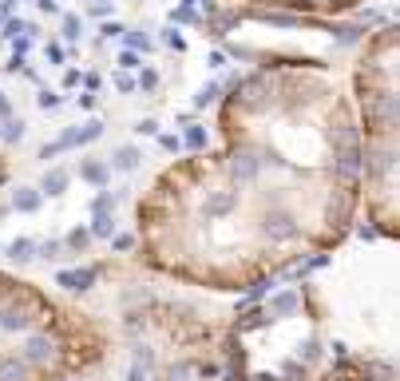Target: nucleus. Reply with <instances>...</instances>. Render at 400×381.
<instances>
[{"instance_id": "obj_1", "label": "nucleus", "mask_w": 400, "mask_h": 381, "mask_svg": "<svg viewBox=\"0 0 400 381\" xmlns=\"http://www.w3.org/2000/svg\"><path fill=\"white\" fill-rule=\"evenodd\" d=\"M357 87V139H361V195L369 199L376 231H392L397 219V127H400V99H397V28H385L369 36L353 76Z\"/></svg>"}, {"instance_id": "obj_2", "label": "nucleus", "mask_w": 400, "mask_h": 381, "mask_svg": "<svg viewBox=\"0 0 400 381\" xmlns=\"http://www.w3.org/2000/svg\"><path fill=\"white\" fill-rule=\"evenodd\" d=\"M258 4H274V8H286V13H345L361 0H258Z\"/></svg>"}, {"instance_id": "obj_3", "label": "nucleus", "mask_w": 400, "mask_h": 381, "mask_svg": "<svg viewBox=\"0 0 400 381\" xmlns=\"http://www.w3.org/2000/svg\"><path fill=\"white\" fill-rule=\"evenodd\" d=\"M96 282H99L96 266H64V271H56V286L68 290V294H87Z\"/></svg>"}, {"instance_id": "obj_4", "label": "nucleus", "mask_w": 400, "mask_h": 381, "mask_svg": "<svg viewBox=\"0 0 400 381\" xmlns=\"http://www.w3.org/2000/svg\"><path fill=\"white\" fill-rule=\"evenodd\" d=\"M32 322H36V314H32L24 302H4V306H0V330L4 333H28Z\"/></svg>"}, {"instance_id": "obj_5", "label": "nucleus", "mask_w": 400, "mask_h": 381, "mask_svg": "<svg viewBox=\"0 0 400 381\" xmlns=\"http://www.w3.org/2000/svg\"><path fill=\"white\" fill-rule=\"evenodd\" d=\"M99 136H103V120H87V123H80V127H68L56 143H60V151H68V148H87V143H96Z\"/></svg>"}, {"instance_id": "obj_6", "label": "nucleus", "mask_w": 400, "mask_h": 381, "mask_svg": "<svg viewBox=\"0 0 400 381\" xmlns=\"http://www.w3.org/2000/svg\"><path fill=\"white\" fill-rule=\"evenodd\" d=\"M28 361V366H44V361H52L56 357V342H52L48 333H32L28 330L24 338V354H20Z\"/></svg>"}, {"instance_id": "obj_7", "label": "nucleus", "mask_w": 400, "mask_h": 381, "mask_svg": "<svg viewBox=\"0 0 400 381\" xmlns=\"http://www.w3.org/2000/svg\"><path fill=\"white\" fill-rule=\"evenodd\" d=\"M68 183H72V175L64 171V167H48L44 179H40V195H44V199H60L64 191H68Z\"/></svg>"}, {"instance_id": "obj_8", "label": "nucleus", "mask_w": 400, "mask_h": 381, "mask_svg": "<svg viewBox=\"0 0 400 381\" xmlns=\"http://www.w3.org/2000/svg\"><path fill=\"white\" fill-rule=\"evenodd\" d=\"M40 207H44L40 187H16L13 191V210H20V215H36Z\"/></svg>"}, {"instance_id": "obj_9", "label": "nucleus", "mask_w": 400, "mask_h": 381, "mask_svg": "<svg viewBox=\"0 0 400 381\" xmlns=\"http://www.w3.org/2000/svg\"><path fill=\"white\" fill-rule=\"evenodd\" d=\"M143 163V155H139V148H131V143H123V148H115L111 151V171H135Z\"/></svg>"}, {"instance_id": "obj_10", "label": "nucleus", "mask_w": 400, "mask_h": 381, "mask_svg": "<svg viewBox=\"0 0 400 381\" xmlns=\"http://www.w3.org/2000/svg\"><path fill=\"white\" fill-rule=\"evenodd\" d=\"M32 378V366L24 357H0V381H28Z\"/></svg>"}, {"instance_id": "obj_11", "label": "nucleus", "mask_w": 400, "mask_h": 381, "mask_svg": "<svg viewBox=\"0 0 400 381\" xmlns=\"http://www.w3.org/2000/svg\"><path fill=\"white\" fill-rule=\"evenodd\" d=\"M269 310H274V314H286V318H290V314H297V310H302V294H297L293 286H286L281 294L269 298Z\"/></svg>"}, {"instance_id": "obj_12", "label": "nucleus", "mask_w": 400, "mask_h": 381, "mask_svg": "<svg viewBox=\"0 0 400 381\" xmlns=\"http://www.w3.org/2000/svg\"><path fill=\"white\" fill-rule=\"evenodd\" d=\"M4 254H8V262H16V266H24V262H32L36 259V238H16V243H8V250H4Z\"/></svg>"}, {"instance_id": "obj_13", "label": "nucleus", "mask_w": 400, "mask_h": 381, "mask_svg": "<svg viewBox=\"0 0 400 381\" xmlns=\"http://www.w3.org/2000/svg\"><path fill=\"white\" fill-rule=\"evenodd\" d=\"M80 175H84L91 187H108L111 183V167L108 163H99V159H84L80 163Z\"/></svg>"}, {"instance_id": "obj_14", "label": "nucleus", "mask_w": 400, "mask_h": 381, "mask_svg": "<svg viewBox=\"0 0 400 381\" xmlns=\"http://www.w3.org/2000/svg\"><path fill=\"white\" fill-rule=\"evenodd\" d=\"M87 231H91V238H111V234H115V215H91V227H87Z\"/></svg>"}, {"instance_id": "obj_15", "label": "nucleus", "mask_w": 400, "mask_h": 381, "mask_svg": "<svg viewBox=\"0 0 400 381\" xmlns=\"http://www.w3.org/2000/svg\"><path fill=\"white\" fill-rule=\"evenodd\" d=\"M182 148L194 151V155H202V151H207V131H202V127H186V136H182Z\"/></svg>"}, {"instance_id": "obj_16", "label": "nucleus", "mask_w": 400, "mask_h": 381, "mask_svg": "<svg viewBox=\"0 0 400 381\" xmlns=\"http://www.w3.org/2000/svg\"><path fill=\"white\" fill-rule=\"evenodd\" d=\"M64 246H68V250H87V246H91V231H87V227L68 231V234H64Z\"/></svg>"}, {"instance_id": "obj_17", "label": "nucleus", "mask_w": 400, "mask_h": 381, "mask_svg": "<svg viewBox=\"0 0 400 381\" xmlns=\"http://www.w3.org/2000/svg\"><path fill=\"white\" fill-rule=\"evenodd\" d=\"M0 139H4V143H20V139H24V120H13V115H8V120H4V131H0Z\"/></svg>"}, {"instance_id": "obj_18", "label": "nucleus", "mask_w": 400, "mask_h": 381, "mask_svg": "<svg viewBox=\"0 0 400 381\" xmlns=\"http://www.w3.org/2000/svg\"><path fill=\"white\" fill-rule=\"evenodd\" d=\"M60 250H64V243H60V238H48V243H36V259L56 262V259H60Z\"/></svg>"}, {"instance_id": "obj_19", "label": "nucleus", "mask_w": 400, "mask_h": 381, "mask_svg": "<svg viewBox=\"0 0 400 381\" xmlns=\"http://www.w3.org/2000/svg\"><path fill=\"white\" fill-rule=\"evenodd\" d=\"M131 357H135V366H143V369H155V350H151V345H135L131 350Z\"/></svg>"}, {"instance_id": "obj_20", "label": "nucleus", "mask_w": 400, "mask_h": 381, "mask_svg": "<svg viewBox=\"0 0 400 381\" xmlns=\"http://www.w3.org/2000/svg\"><path fill=\"white\" fill-rule=\"evenodd\" d=\"M64 40H68V44L80 40V16L75 13H64Z\"/></svg>"}, {"instance_id": "obj_21", "label": "nucleus", "mask_w": 400, "mask_h": 381, "mask_svg": "<svg viewBox=\"0 0 400 381\" xmlns=\"http://www.w3.org/2000/svg\"><path fill=\"white\" fill-rule=\"evenodd\" d=\"M123 40H127V48L131 52H151V40L143 36V32H119Z\"/></svg>"}, {"instance_id": "obj_22", "label": "nucleus", "mask_w": 400, "mask_h": 381, "mask_svg": "<svg viewBox=\"0 0 400 381\" xmlns=\"http://www.w3.org/2000/svg\"><path fill=\"white\" fill-rule=\"evenodd\" d=\"M24 32H28L24 20H4V24H0V36L4 40H16V36H24Z\"/></svg>"}, {"instance_id": "obj_23", "label": "nucleus", "mask_w": 400, "mask_h": 381, "mask_svg": "<svg viewBox=\"0 0 400 381\" xmlns=\"http://www.w3.org/2000/svg\"><path fill=\"white\" fill-rule=\"evenodd\" d=\"M302 361H317V357H321V342H317V338H309V342H302Z\"/></svg>"}, {"instance_id": "obj_24", "label": "nucleus", "mask_w": 400, "mask_h": 381, "mask_svg": "<svg viewBox=\"0 0 400 381\" xmlns=\"http://www.w3.org/2000/svg\"><path fill=\"white\" fill-rule=\"evenodd\" d=\"M135 87H143V92H155V87H158V72H155V68H143V76H139V84H135Z\"/></svg>"}, {"instance_id": "obj_25", "label": "nucleus", "mask_w": 400, "mask_h": 381, "mask_svg": "<svg viewBox=\"0 0 400 381\" xmlns=\"http://www.w3.org/2000/svg\"><path fill=\"white\" fill-rule=\"evenodd\" d=\"M119 68H123V72H135V68H143V60H139V52H131V48H127V52L119 56Z\"/></svg>"}, {"instance_id": "obj_26", "label": "nucleus", "mask_w": 400, "mask_h": 381, "mask_svg": "<svg viewBox=\"0 0 400 381\" xmlns=\"http://www.w3.org/2000/svg\"><path fill=\"white\" fill-rule=\"evenodd\" d=\"M111 246H115V250H131L135 234H111Z\"/></svg>"}, {"instance_id": "obj_27", "label": "nucleus", "mask_w": 400, "mask_h": 381, "mask_svg": "<svg viewBox=\"0 0 400 381\" xmlns=\"http://www.w3.org/2000/svg\"><path fill=\"white\" fill-rule=\"evenodd\" d=\"M115 87H119L123 96H131V92H135V80H131L127 72H119V76H115Z\"/></svg>"}, {"instance_id": "obj_28", "label": "nucleus", "mask_w": 400, "mask_h": 381, "mask_svg": "<svg viewBox=\"0 0 400 381\" xmlns=\"http://www.w3.org/2000/svg\"><path fill=\"white\" fill-rule=\"evenodd\" d=\"M40 108H44V111L60 108V96H56V92H40Z\"/></svg>"}, {"instance_id": "obj_29", "label": "nucleus", "mask_w": 400, "mask_h": 381, "mask_svg": "<svg viewBox=\"0 0 400 381\" xmlns=\"http://www.w3.org/2000/svg\"><path fill=\"white\" fill-rule=\"evenodd\" d=\"M214 96H218V87H214V84H207V87H202V96L194 99V103H198V108H207V103H210Z\"/></svg>"}, {"instance_id": "obj_30", "label": "nucleus", "mask_w": 400, "mask_h": 381, "mask_svg": "<svg viewBox=\"0 0 400 381\" xmlns=\"http://www.w3.org/2000/svg\"><path fill=\"white\" fill-rule=\"evenodd\" d=\"M139 136H158V123L155 120H139V127H135Z\"/></svg>"}, {"instance_id": "obj_31", "label": "nucleus", "mask_w": 400, "mask_h": 381, "mask_svg": "<svg viewBox=\"0 0 400 381\" xmlns=\"http://www.w3.org/2000/svg\"><path fill=\"white\" fill-rule=\"evenodd\" d=\"M48 60L56 64V68H64V48L60 44H48Z\"/></svg>"}, {"instance_id": "obj_32", "label": "nucleus", "mask_w": 400, "mask_h": 381, "mask_svg": "<svg viewBox=\"0 0 400 381\" xmlns=\"http://www.w3.org/2000/svg\"><path fill=\"white\" fill-rule=\"evenodd\" d=\"M281 373H286V378H302L305 369H302V361H286V366H281Z\"/></svg>"}, {"instance_id": "obj_33", "label": "nucleus", "mask_w": 400, "mask_h": 381, "mask_svg": "<svg viewBox=\"0 0 400 381\" xmlns=\"http://www.w3.org/2000/svg\"><path fill=\"white\" fill-rule=\"evenodd\" d=\"M99 32H103V40H115V36H119V32H123V28L115 24V20H108V24L99 28Z\"/></svg>"}, {"instance_id": "obj_34", "label": "nucleus", "mask_w": 400, "mask_h": 381, "mask_svg": "<svg viewBox=\"0 0 400 381\" xmlns=\"http://www.w3.org/2000/svg\"><path fill=\"white\" fill-rule=\"evenodd\" d=\"M80 84H84L87 92H99V84H103V80H99V72H91V76H84V80H80Z\"/></svg>"}, {"instance_id": "obj_35", "label": "nucleus", "mask_w": 400, "mask_h": 381, "mask_svg": "<svg viewBox=\"0 0 400 381\" xmlns=\"http://www.w3.org/2000/svg\"><path fill=\"white\" fill-rule=\"evenodd\" d=\"M186 373H191V366H186V361H179V366L170 369V381H182Z\"/></svg>"}, {"instance_id": "obj_36", "label": "nucleus", "mask_w": 400, "mask_h": 381, "mask_svg": "<svg viewBox=\"0 0 400 381\" xmlns=\"http://www.w3.org/2000/svg\"><path fill=\"white\" fill-rule=\"evenodd\" d=\"M167 44H170V48H186V44H182V36H179V32H175V28H167Z\"/></svg>"}, {"instance_id": "obj_37", "label": "nucleus", "mask_w": 400, "mask_h": 381, "mask_svg": "<svg viewBox=\"0 0 400 381\" xmlns=\"http://www.w3.org/2000/svg\"><path fill=\"white\" fill-rule=\"evenodd\" d=\"M158 143H163V151H179V148H182L175 136H158Z\"/></svg>"}, {"instance_id": "obj_38", "label": "nucleus", "mask_w": 400, "mask_h": 381, "mask_svg": "<svg viewBox=\"0 0 400 381\" xmlns=\"http://www.w3.org/2000/svg\"><path fill=\"white\" fill-rule=\"evenodd\" d=\"M147 378V369L143 366H135V361H131V369H127V381H143Z\"/></svg>"}, {"instance_id": "obj_39", "label": "nucleus", "mask_w": 400, "mask_h": 381, "mask_svg": "<svg viewBox=\"0 0 400 381\" xmlns=\"http://www.w3.org/2000/svg\"><path fill=\"white\" fill-rule=\"evenodd\" d=\"M52 155H60V143H44L40 148V159H52Z\"/></svg>"}, {"instance_id": "obj_40", "label": "nucleus", "mask_w": 400, "mask_h": 381, "mask_svg": "<svg viewBox=\"0 0 400 381\" xmlns=\"http://www.w3.org/2000/svg\"><path fill=\"white\" fill-rule=\"evenodd\" d=\"M80 80H84V76L75 72V68H68V72H64V84H68V87H75V84H80Z\"/></svg>"}, {"instance_id": "obj_41", "label": "nucleus", "mask_w": 400, "mask_h": 381, "mask_svg": "<svg viewBox=\"0 0 400 381\" xmlns=\"http://www.w3.org/2000/svg\"><path fill=\"white\" fill-rule=\"evenodd\" d=\"M8 115H13V103H8V99L0 96V120H8Z\"/></svg>"}, {"instance_id": "obj_42", "label": "nucleus", "mask_w": 400, "mask_h": 381, "mask_svg": "<svg viewBox=\"0 0 400 381\" xmlns=\"http://www.w3.org/2000/svg\"><path fill=\"white\" fill-rule=\"evenodd\" d=\"M40 8H44V13H56V0H36Z\"/></svg>"}]
</instances>
